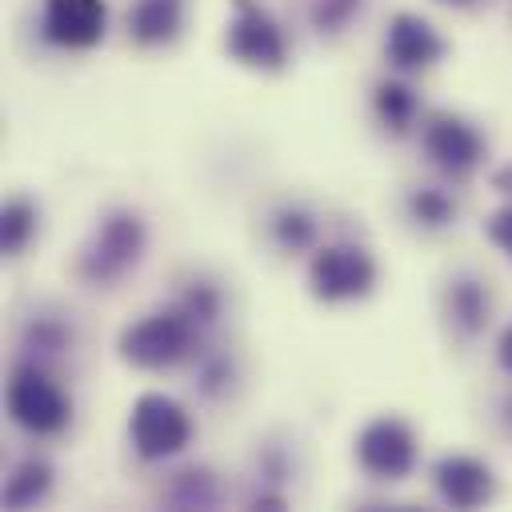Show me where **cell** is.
<instances>
[{
  "label": "cell",
  "mask_w": 512,
  "mask_h": 512,
  "mask_svg": "<svg viewBox=\"0 0 512 512\" xmlns=\"http://www.w3.org/2000/svg\"><path fill=\"white\" fill-rule=\"evenodd\" d=\"M408 216L424 228H444L456 220V204L440 188H416V192H408Z\"/></svg>",
  "instance_id": "cell-18"
},
{
  "label": "cell",
  "mask_w": 512,
  "mask_h": 512,
  "mask_svg": "<svg viewBox=\"0 0 512 512\" xmlns=\"http://www.w3.org/2000/svg\"><path fill=\"white\" fill-rule=\"evenodd\" d=\"M48 488H52V464L28 456V460L16 464V472L8 476V484H4V504H8V508H28V504L44 500Z\"/></svg>",
  "instance_id": "cell-14"
},
{
  "label": "cell",
  "mask_w": 512,
  "mask_h": 512,
  "mask_svg": "<svg viewBox=\"0 0 512 512\" xmlns=\"http://www.w3.org/2000/svg\"><path fill=\"white\" fill-rule=\"evenodd\" d=\"M40 32L56 48H92L108 32L104 0H44Z\"/></svg>",
  "instance_id": "cell-9"
},
{
  "label": "cell",
  "mask_w": 512,
  "mask_h": 512,
  "mask_svg": "<svg viewBox=\"0 0 512 512\" xmlns=\"http://www.w3.org/2000/svg\"><path fill=\"white\" fill-rule=\"evenodd\" d=\"M224 48L232 60H240L244 68H256V72H280L288 64L284 32L256 0H232Z\"/></svg>",
  "instance_id": "cell-6"
},
{
  "label": "cell",
  "mask_w": 512,
  "mask_h": 512,
  "mask_svg": "<svg viewBox=\"0 0 512 512\" xmlns=\"http://www.w3.org/2000/svg\"><path fill=\"white\" fill-rule=\"evenodd\" d=\"M504 420H508V428H512V400L504 404Z\"/></svg>",
  "instance_id": "cell-28"
},
{
  "label": "cell",
  "mask_w": 512,
  "mask_h": 512,
  "mask_svg": "<svg viewBox=\"0 0 512 512\" xmlns=\"http://www.w3.org/2000/svg\"><path fill=\"white\" fill-rule=\"evenodd\" d=\"M128 436H132L136 456H144V460H168V456H176V452L188 448L192 420H188V412H184L180 400H172L164 392H144L132 404Z\"/></svg>",
  "instance_id": "cell-5"
},
{
  "label": "cell",
  "mask_w": 512,
  "mask_h": 512,
  "mask_svg": "<svg viewBox=\"0 0 512 512\" xmlns=\"http://www.w3.org/2000/svg\"><path fill=\"white\" fill-rule=\"evenodd\" d=\"M44 352H56V348H64V340H68V332L60 328V324H36L32 332H28Z\"/></svg>",
  "instance_id": "cell-24"
},
{
  "label": "cell",
  "mask_w": 512,
  "mask_h": 512,
  "mask_svg": "<svg viewBox=\"0 0 512 512\" xmlns=\"http://www.w3.org/2000/svg\"><path fill=\"white\" fill-rule=\"evenodd\" d=\"M8 416L32 436H52L72 420V400L44 368L16 364L8 380Z\"/></svg>",
  "instance_id": "cell-3"
},
{
  "label": "cell",
  "mask_w": 512,
  "mask_h": 512,
  "mask_svg": "<svg viewBox=\"0 0 512 512\" xmlns=\"http://www.w3.org/2000/svg\"><path fill=\"white\" fill-rule=\"evenodd\" d=\"M32 232H36V208L24 196L8 200L4 212H0V248H4V256L24 252V244L32 240Z\"/></svg>",
  "instance_id": "cell-16"
},
{
  "label": "cell",
  "mask_w": 512,
  "mask_h": 512,
  "mask_svg": "<svg viewBox=\"0 0 512 512\" xmlns=\"http://www.w3.org/2000/svg\"><path fill=\"white\" fill-rule=\"evenodd\" d=\"M272 236L284 252H304L316 244V220L304 208H280L272 220Z\"/></svg>",
  "instance_id": "cell-17"
},
{
  "label": "cell",
  "mask_w": 512,
  "mask_h": 512,
  "mask_svg": "<svg viewBox=\"0 0 512 512\" xmlns=\"http://www.w3.org/2000/svg\"><path fill=\"white\" fill-rule=\"evenodd\" d=\"M372 104H376L380 124L392 128V132H408L412 120H416V108H420V104H416V92H412L408 84H400V80H380Z\"/></svg>",
  "instance_id": "cell-15"
},
{
  "label": "cell",
  "mask_w": 512,
  "mask_h": 512,
  "mask_svg": "<svg viewBox=\"0 0 512 512\" xmlns=\"http://www.w3.org/2000/svg\"><path fill=\"white\" fill-rule=\"evenodd\" d=\"M364 0H316L312 4V28L316 32H340L360 12Z\"/></svg>",
  "instance_id": "cell-21"
},
{
  "label": "cell",
  "mask_w": 512,
  "mask_h": 512,
  "mask_svg": "<svg viewBox=\"0 0 512 512\" xmlns=\"http://www.w3.org/2000/svg\"><path fill=\"white\" fill-rule=\"evenodd\" d=\"M384 52L388 60L400 68V72H420V68H432L440 56H444V40L440 32L416 16V12H396L388 20V36H384Z\"/></svg>",
  "instance_id": "cell-10"
},
{
  "label": "cell",
  "mask_w": 512,
  "mask_h": 512,
  "mask_svg": "<svg viewBox=\"0 0 512 512\" xmlns=\"http://www.w3.org/2000/svg\"><path fill=\"white\" fill-rule=\"evenodd\" d=\"M144 244H148L144 220L136 212H128V208H116V212H108L96 224L92 240L84 244V252H80V276L88 284H112L128 268L140 264Z\"/></svg>",
  "instance_id": "cell-2"
},
{
  "label": "cell",
  "mask_w": 512,
  "mask_h": 512,
  "mask_svg": "<svg viewBox=\"0 0 512 512\" xmlns=\"http://www.w3.org/2000/svg\"><path fill=\"white\" fill-rule=\"evenodd\" d=\"M216 500V484L208 480V472H180L176 488H172V504L184 508H208Z\"/></svg>",
  "instance_id": "cell-20"
},
{
  "label": "cell",
  "mask_w": 512,
  "mask_h": 512,
  "mask_svg": "<svg viewBox=\"0 0 512 512\" xmlns=\"http://www.w3.org/2000/svg\"><path fill=\"white\" fill-rule=\"evenodd\" d=\"M228 380H232V368H228L224 356H216V360H208V364L200 368V388H204L208 396H216L220 388H228Z\"/></svg>",
  "instance_id": "cell-23"
},
{
  "label": "cell",
  "mask_w": 512,
  "mask_h": 512,
  "mask_svg": "<svg viewBox=\"0 0 512 512\" xmlns=\"http://www.w3.org/2000/svg\"><path fill=\"white\" fill-rule=\"evenodd\" d=\"M496 360H500V368L504 372H512V324L500 332V340H496Z\"/></svg>",
  "instance_id": "cell-25"
},
{
  "label": "cell",
  "mask_w": 512,
  "mask_h": 512,
  "mask_svg": "<svg viewBox=\"0 0 512 512\" xmlns=\"http://www.w3.org/2000/svg\"><path fill=\"white\" fill-rule=\"evenodd\" d=\"M356 460L376 480H404L416 468V432L400 416H376L356 436Z\"/></svg>",
  "instance_id": "cell-7"
},
{
  "label": "cell",
  "mask_w": 512,
  "mask_h": 512,
  "mask_svg": "<svg viewBox=\"0 0 512 512\" xmlns=\"http://www.w3.org/2000/svg\"><path fill=\"white\" fill-rule=\"evenodd\" d=\"M436 4H452V8H468V4H476V0H436Z\"/></svg>",
  "instance_id": "cell-27"
},
{
  "label": "cell",
  "mask_w": 512,
  "mask_h": 512,
  "mask_svg": "<svg viewBox=\"0 0 512 512\" xmlns=\"http://www.w3.org/2000/svg\"><path fill=\"white\" fill-rule=\"evenodd\" d=\"M192 336H196V320L176 304V308H164V312H152V316L128 324L120 332L116 348H120L124 364L160 372V368L180 364L192 352Z\"/></svg>",
  "instance_id": "cell-1"
},
{
  "label": "cell",
  "mask_w": 512,
  "mask_h": 512,
  "mask_svg": "<svg viewBox=\"0 0 512 512\" xmlns=\"http://www.w3.org/2000/svg\"><path fill=\"white\" fill-rule=\"evenodd\" d=\"M184 24V0H136L128 12V36L144 48L176 40Z\"/></svg>",
  "instance_id": "cell-12"
},
{
  "label": "cell",
  "mask_w": 512,
  "mask_h": 512,
  "mask_svg": "<svg viewBox=\"0 0 512 512\" xmlns=\"http://www.w3.org/2000/svg\"><path fill=\"white\" fill-rule=\"evenodd\" d=\"M432 476H436V492L452 508H480L496 496V476L476 456H444L432 468Z\"/></svg>",
  "instance_id": "cell-11"
},
{
  "label": "cell",
  "mask_w": 512,
  "mask_h": 512,
  "mask_svg": "<svg viewBox=\"0 0 512 512\" xmlns=\"http://www.w3.org/2000/svg\"><path fill=\"white\" fill-rule=\"evenodd\" d=\"M376 288V260L360 244H324L308 260V292L324 304L364 300Z\"/></svg>",
  "instance_id": "cell-4"
},
{
  "label": "cell",
  "mask_w": 512,
  "mask_h": 512,
  "mask_svg": "<svg viewBox=\"0 0 512 512\" xmlns=\"http://www.w3.org/2000/svg\"><path fill=\"white\" fill-rule=\"evenodd\" d=\"M424 152H428V160L444 172V176H468L480 160H484V136L468 124V120H460V116H448V112H436V116H428V124H424Z\"/></svg>",
  "instance_id": "cell-8"
},
{
  "label": "cell",
  "mask_w": 512,
  "mask_h": 512,
  "mask_svg": "<svg viewBox=\"0 0 512 512\" xmlns=\"http://www.w3.org/2000/svg\"><path fill=\"white\" fill-rule=\"evenodd\" d=\"M220 288L216 284H208V280H192L188 284V292L180 296V308L196 320V324H212L216 316H220Z\"/></svg>",
  "instance_id": "cell-19"
},
{
  "label": "cell",
  "mask_w": 512,
  "mask_h": 512,
  "mask_svg": "<svg viewBox=\"0 0 512 512\" xmlns=\"http://www.w3.org/2000/svg\"><path fill=\"white\" fill-rule=\"evenodd\" d=\"M448 316H452V324L464 332V336H476V332H484V324H488V292H484V284L480 280H472V276H460V280H452L448 284Z\"/></svg>",
  "instance_id": "cell-13"
},
{
  "label": "cell",
  "mask_w": 512,
  "mask_h": 512,
  "mask_svg": "<svg viewBox=\"0 0 512 512\" xmlns=\"http://www.w3.org/2000/svg\"><path fill=\"white\" fill-rule=\"evenodd\" d=\"M492 188H496L500 196H508V200H512V160H508V164H500V168L492 172Z\"/></svg>",
  "instance_id": "cell-26"
},
{
  "label": "cell",
  "mask_w": 512,
  "mask_h": 512,
  "mask_svg": "<svg viewBox=\"0 0 512 512\" xmlns=\"http://www.w3.org/2000/svg\"><path fill=\"white\" fill-rule=\"evenodd\" d=\"M484 232H488V240H492L504 256H512V200H508L500 212H492V216H488Z\"/></svg>",
  "instance_id": "cell-22"
}]
</instances>
